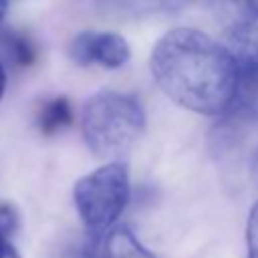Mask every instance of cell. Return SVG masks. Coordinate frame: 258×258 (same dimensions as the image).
Returning <instances> with one entry per match:
<instances>
[{
  "label": "cell",
  "mask_w": 258,
  "mask_h": 258,
  "mask_svg": "<svg viewBox=\"0 0 258 258\" xmlns=\"http://www.w3.org/2000/svg\"><path fill=\"white\" fill-rule=\"evenodd\" d=\"M149 71L161 93L198 115H226L238 97L234 58L222 40L196 28H173L153 46Z\"/></svg>",
  "instance_id": "6da1fadb"
},
{
  "label": "cell",
  "mask_w": 258,
  "mask_h": 258,
  "mask_svg": "<svg viewBox=\"0 0 258 258\" xmlns=\"http://www.w3.org/2000/svg\"><path fill=\"white\" fill-rule=\"evenodd\" d=\"M145 129V113L139 101L119 91H99L83 107L81 131L95 157L119 161L137 143Z\"/></svg>",
  "instance_id": "7a4b0ae2"
},
{
  "label": "cell",
  "mask_w": 258,
  "mask_h": 258,
  "mask_svg": "<svg viewBox=\"0 0 258 258\" xmlns=\"http://www.w3.org/2000/svg\"><path fill=\"white\" fill-rule=\"evenodd\" d=\"M131 198V181L125 163L107 161L83 175L73 187V202L91 232L109 230L125 212Z\"/></svg>",
  "instance_id": "3957f363"
},
{
  "label": "cell",
  "mask_w": 258,
  "mask_h": 258,
  "mask_svg": "<svg viewBox=\"0 0 258 258\" xmlns=\"http://www.w3.org/2000/svg\"><path fill=\"white\" fill-rule=\"evenodd\" d=\"M222 42L230 50L238 73V97L230 113H258V24L236 22L224 30Z\"/></svg>",
  "instance_id": "277c9868"
},
{
  "label": "cell",
  "mask_w": 258,
  "mask_h": 258,
  "mask_svg": "<svg viewBox=\"0 0 258 258\" xmlns=\"http://www.w3.org/2000/svg\"><path fill=\"white\" fill-rule=\"evenodd\" d=\"M69 54L81 67L99 64L105 69H119L131 58V48L117 32L83 30L71 40Z\"/></svg>",
  "instance_id": "5b68a950"
},
{
  "label": "cell",
  "mask_w": 258,
  "mask_h": 258,
  "mask_svg": "<svg viewBox=\"0 0 258 258\" xmlns=\"http://www.w3.org/2000/svg\"><path fill=\"white\" fill-rule=\"evenodd\" d=\"M75 119V111L73 105L67 97H52L50 101L42 103L38 117H36V125L40 129V133L44 135H54L67 127L73 125Z\"/></svg>",
  "instance_id": "8992f818"
},
{
  "label": "cell",
  "mask_w": 258,
  "mask_h": 258,
  "mask_svg": "<svg viewBox=\"0 0 258 258\" xmlns=\"http://www.w3.org/2000/svg\"><path fill=\"white\" fill-rule=\"evenodd\" d=\"M246 258H258V202L250 208L246 220Z\"/></svg>",
  "instance_id": "52a82bcc"
},
{
  "label": "cell",
  "mask_w": 258,
  "mask_h": 258,
  "mask_svg": "<svg viewBox=\"0 0 258 258\" xmlns=\"http://www.w3.org/2000/svg\"><path fill=\"white\" fill-rule=\"evenodd\" d=\"M18 228V214L10 204H0V236L10 238Z\"/></svg>",
  "instance_id": "ba28073f"
},
{
  "label": "cell",
  "mask_w": 258,
  "mask_h": 258,
  "mask_svg": "<svg viewBox=\"0 0 258 258\" xmlns=\"http://www.w3.org/2000/svg\"><path fill=\"white\" fill-rule=\"evenodd\" d=\"M238 12L240 20L258 24V0H228Z\"/></svg>",
  "instance_id": "9c48e42d"
},
{
  "label": "cell",
  "mask_w": 258,
  "mask_h": 258,
  "mask_svg": "<svg viewBox=\"0 0 258 258\" xmlns=\"http://www.w3.org/2000/svg\"><path fill=\"white\" fill-rule=\"evenodd\" d=\"M0 258H20L18 250L6 236H0Z\"/></svg>",
  "instance_id": "30bf717a"
},
{
  "label": "cell",
  "mask_w": 258,
  "mask_h": 258,
  "mask_svg": "<svg viewBox=\"0 0 258 258\" xmlns=\"http://www.w3.org/2000/svg\"><path fill=\"white\" fill-rule=\"evenodd\" d=\"M4 91H6V71L2 67V62H0V99L4 97Z\"/></svg>",
  "instance_id": "8fae6325"
},
{
  "label": "cell",
  "mask_w": 258,
  "mask_h": 258,
  "mask_svg": "<svg viewBox=\"0 0 258 258\" xmlns=\"http://www.w3.org/2000/svg\"><path fill=\"white\" fill-rule=\"evenodd\" d=\"M6 10H8V0H0V20L4 18Z\"/></svg>",
  "instance_id": "7c38bea8"
}]
</instances>
